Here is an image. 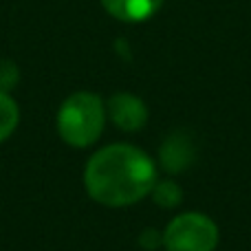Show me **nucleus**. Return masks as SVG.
<instances>
[{
	"instance_id": "f257e3e1",
	"label": "nucleus",
	"mask_w": 251,
	"mask_h": 251,
	"mask_svg": "<svg viewBox=\"0 0 251 251\" xmlns=\"http://www.w3.org/2000/svg\"><path fill=\"white\" fill-rule=\"evenodd\" d=\"M159 178V165L132 143H110L91 154L84 168V190L97 205L132 207Z\"/></svg>"
},
{
	"instance_id": "f03ea898",
	"label": "nucleus",
	"mask_w": 251,
	"mask_h": 251,
	"mask_svg": "<svg viewBox=\"0 0 251 251\" xmlns=\"http://www.w3.org/2000/svg\"><path fill=\"white\" fill-rule=\"evenodd\" d=\"M106 101L100 95L79 91L62 101L55 117L60 139L71 148H91L106 128Z\"/></svg>"
},
{
	"instance_id": "7ed1b4c3",
	"label": "nucleus",
	"mask_w": 251,
	"mask_h": 251,
	"mask_svg": "<svg viewBox=\"0 0 251 251\" xmlns=\"http://www.w3.org/2000/svg\"><path fill=\"white\" fill-rule=\"evenodd\" d=\"M218 240V225L203 212H183L163 229L165 251H216Z\"/></svg>"
},
{
	"instance_id": "20e7f679",
	"label": "nucleus",
	"mask_w": 251,
	"mask_h": 251,
	"mask_svg": "<svg viewBox=\"0 0 251 251\" xmlns=\"http://www.w3.org/2000/svg\"><path fill=\"white\" fill-rule=\"evenodd\" d=\"M106 115L124 132H139L148 124V106L132 93H115L106 104Z\"/></svg>"
},
{
	"instance_id": "39448f33",
	"label": "nucleus",
	"mask_w": 251,
	"mask_h": 251,
	"mask_svg": "<svg viewBox=\"0 0 251 251\" xmlns=\"http://www.w3.org/2000/svg\"><path fill=\"white\" fill-rule=\"evenodd\" d=\"M196 159V148L185 132H172L159 146V168L168 174L185 172Z\"/></svg>"
},
{
	"instance_id": "423d86ee",
	"label": "nucleus",
	"mask_w": 251,
	"mask_h": 251,
	"mask_svg": "<svg viewBox=\"0 0 251 251\" xmlns=\"http://www.w3.org/2000/svg\"><path fill=\"white\" fill-rule=\"evenodd\" d=\"M101 4L122 22H143L159 11L163 0H101Z\"/></svg>"
},
{
	"instance_id": "0eeeda50",
	"label": "nucleus",
	"mask_w": 251,
	"mask_h": 251,
	"mask_svg": "<svg viewBox=\"0 0 251 251\" xmlns=\"http://www.w3.org/2000/svg\"><path fill=\"white\" fill-rule=\"evenodd\" d=\"M150 199L163 209H174L183 203V187L172 178H156L150 190Z\"/></svg>"
},
{
	"instance_id": "6e6552de",
	"label": "nucleus",
	"mask_w": 251,
	"mask_h": 251,
	"mask_svg": "<svg viewBox=\"0 0 251 251\" xmlns=\"http://www.w3.org/2000/svg\"><path fill=\"white\" fill-rule=\"evenodd\" d=\"M20 124V108L9 93L0 91V143H4Z\"/></svg>"
},
{
	"instance_id": "1a4fd4ad",
	"label": "nucleus",
	"mask_w": 251,
	"mask_h": 251,
	"mask_svg": "<svg viewBox=\"0 0 251 251\" xmlns=\"http://www.w3.org/2000/svg\"><path fill=\"white\" fill-rule=\"evenodd\" d=\"M18 77H20V73H18V66L13 62L9 60L0 62V91L9 93L18 84Z\"/></svg>"
},
{
	"instance_id": "9d476101",
	"label": "nucleus",
	"mask_w": 251,
	"mask_h": 251,
	"mask_svg": "<svg viewBox=\"0 0 251 251\" xmlns=\"http://www.w3.org/2000/svg\"><path fill=\"white\" fill-rule=\"evenodd\" d=\"M139 243L148 251H154L156 247H163V231L159 229H143L139 236Z\"/></svg>"
}]
</instances>
